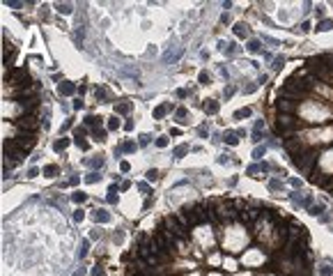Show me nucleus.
<instances>
[{
    "mask_svg": "<svg viewBox=\"0 0 333 276\" xmlns=\"http://www.w3.org/2000/svg\"><path fill=\"white\" fill-rule=\"evenodd\" d=\"M57 92H60V95H74V92H76V85H74V83H67V81H65V83L57 85Z\"/></svg>",
    "mask_w": 333,
    "mask_h": 276,
    "instance_id": "f257e3e1",
    "label": "nucleus"
},
{
    "mask_svg": "<svg viewBox=\"0 0 333 276\" xmlns=\"http://www.w3.org/2000/svg\"><path fill=\"white\" fill-rule=\"evenodd\" d=\"M262 127H264V122L258 120L255 122V129H253V140H262Z\"/></svg>",
    "mask_w": 333,
    "mask_h": 276,
    "instance_id": "f03ea898",
    "label": "nucleus"
},
{
    "mask_svg": "<svg viewBox=\"0 0 333 276\" xmlns=\"http://www.w3.org/2000/svg\"><path fill=\"white\" fill-rule=\"evenodd\" d=\"M168 110H170V104H163V106L154 108V117H156V120H159V117H163V115L168 113Z\"/></svg>",
    "mask_w": 333,
    "mask_h": 276,
    "instance_id": "7ed1b4c3",
    "label": "nucleus"
},
{
    "mask_svg": "<svg viewBox=\"0 0 333 276\" xmlns=\"http://www.w3.org/2000/svg\"><path fill=\"white\" fill-rule=\"evenodd\" d=\"M94 219H97L99 223H108V221H110V214H108V212H103V209H99V212L94 214Z\"/></svg>",
    "mask_w": 333,
    "mask_h": 276,
    "instance_id": "20e7f679",
    "label": "nucleus"
},
{
    "mask_svg": "<svg viewBox=\"0 0 333 276\" xmlns=\"http://www.w3.org/2000/svg\"><path fill=\"white\" fill-rule=\"evenodd\" d=\"M235 32H237V37H244V35H248V26H246V23H237Z\"/></svg>",
    "mask_w": 333,
    "mask_h": 276,
    "instance_id": "39448f33",
    "label": "nucleus"
},
{
    "mask_svg": "<svg viewBox=\"0 0 333 276\" xmlns=\"http://www.w3.org/2000/svg\"><path fill=\"white\" fill-rule=\"evenodd\" d=\"M204 110H207V113H212V115H214V113H218V104H216V101H212V99H209V101L204 104Z\"/></svg>",
    "mask_w": 333,
    "mask_h": 276,
    "instance_id": "423d86ee",
    "label": "nucleus"
},
{
    "mask_svg": "<svg viewBox=\"0 0 333 276\" xmlns=\"http://www.w3.org/2000/svg\"><path fill=\"white\" fill-rule=\"evenodd\" d=\"M67 145H69V140H67V138H62V140H55L53 150H55V152H62V150H67Z\"/></svg>",
    "mask_w": 333,
    "mask_h": 276,
    "instance_id": "0eeeda50",
    "label": "nucleus"
},
{
    "mask_svg": "<svg viewBox=\"0 0 333 276\" xmlns=\"http://www.w3.org/2000/svg\"><path fill=\"white\" fill-rule=\"evenodd\" d=\"M260 46H262V44L258 42V39H253V42H248V46H246V49L250 51V53H258V51H260Z\"/></svg>",
    "mask_w": 333,
    "mask_h": 276,
    "instance_id": "6e6552de",
    "label": "nucleus"
},
{
    "mask_svg": "<svg viewBox=\"0 0 333 276\" xmlns=\"http://www.w3.org/2000/svg\"><path fill=\"white\" fill-rule=\"evenodd\" d=\"M115 110H117V113H129V110H131V104H129V101L117 104V106H115Z\"/></svg>",
    "mask_w": 333,
    "mask_h": 276,
    "instance_id": "1a4fd4ad",
    "label": "nucleus"
},
{
    "mask_svg": "<svg viewBox=\"0 0 333 276\" xmlns=\"http://www.w3.org/2000/svg\"><path fill=\"white\" fill-rule=\"evenodd\" d=\"M87 249H90V242H87V239H83V242H80V249H78V258H83V255L87 253Z\"/></svg>",
    "mask_w": 333,
    "mask_h": 276,
    "instance_id": "9d476101",
    "label": "nucleus"
},
{
    "mask_svg": "<svg viewBox=\"0 0 333 276\" xmlns=\"http://www.w3.org/2000/svg\"><path fill=\"white\" fill-rule=\"evenodd\" d=\"M223 140H225V143H230V145H237V136L232 131H227L225 136H223Z\"/></svg>",
    "mask_w": 333,
    "mask_h": 276,
    "instance_id": "9b49d317",
    "label": "nucleus"
},
{
    "mask_svg": "<svg viewBox=\"0 0 333 276\" xmlns=\"http://www.w3.org/2000/svg\"><path fill=\"white\" fill-rule=\"evenodd\" d=\"M44 175H48V177H55V175H57V166H46V168H44Z\"/></svg>",
    "mask_w": 333,
    "mask_h": 276,
    "instance_id": "f8f14e48",
    "label": "nucleus"
},
{
    "mask_svg": "<svg viewBox=\"0 0 333 276\" xmlns=\"http://www.w3.org/2000/svg\"><path fill=\"white\" fill-rule=\"evenodd\" d=\"M248 115H250V108H241L235 113V120H241V117H248Z\"/></svg>",
    "mask_w": 333,
    "mask_h": 276,
    "instance_id": "ddd939ff",
    "label": "nucleus"
},
{
    "mask_svg": "<svg viewBox=\"0 0 333 276\" xmlns=\"http://www.w3.org/2000/svg\"><path fill=\"white\" fill-rule=\"evenodd\" d=\"M57 12H60V14H71V5H57Z\"/></svg>",
    "mask_w": 333,
    "mask_h": 276,
    "instance_id": "4468645a",
    "label": "nucleus"
},
{
    "mask_svg": "<svg viewBox=\"0 0 333 276\" xmlns=\"http://www.w3.org/2000/svg\"><path fill=\"white\" fill-rule=\"evenodd\" d=\"M99 177H101V175H99V173H90V175H87V177H85V182H87V184H94V182H97Z\"/></svg>",
    "mask_w": 333,
    "mask_h": 276,
    "instance_id": "2eb2a0df",
    "label": "nucleus"
},
{
    "mask_svg": "<svg viewBox=\"0 0 333 276\" xmlns=\"http://www.w3.org/2000/svg\"><path fill=\"white\" fill-rule=\"evenodd\" d=\"M87 163H90L92 168H101L103 166V159H101V157H97V159H92V161H87Z\"/></svg>",
    "mask_w": 333,
    "mask_h": 276,
    "instance_id": "dca6fc26",
    "label": "nucleus"
},
{
    "mask_svg": "<svg viewBox=\"0 0 333 276\" xmlns=\"http://www.w3.org/2000/svg\"><path fill=\"white\" fill-rule=\"evenodd\" d=\"M278 108H280V110H287V113H290V110H294V106H292L290 101H280V104H278Z\"/></svg>",
    "mask_w": 333,
    "mask_h": 276,
    "instance_id": "f3484780",
    "label": "nucleus"
},
{
    "mask_svg": "<svg viewBox=\"0 0 333 276\" xmlns=\"http://www.w3.org/2000/svg\"><path fill=\"white\" fill-rule=\"evenodd\" d=\"M331 28H333V21H322L317 30H331Z\"/></svg>",
    "mask_w": 333,
    "mask_h": 276,
    "instance_id": "a211bd4d",
    "label": "nucleus"
},
{
    "mask_svg": "<svg viewBox=\"0 0 333 276\" xmlns=\"http://www.w3.org/2000/svg\"><path fill=\"white\" fill-rule=\"evenodd\" d=\"M122 150H124V152H133V150H136V143H131V140H126V143L122 145Z\"/></svg>",
    "mask_w": 333,
    "mask_h": 276,
    "instance_id": "6ab92c4d",
    "label": "nucleus"
},
{
    "mask_svg": "<svg viewBox=\"0 0 333 276\" xmlns=\"http://www.w3.org/2000/svg\"><path fill=\"white\" fill-rule=\"evenodd\" d=\"M186 152H189V147H186V145H179V147L175 150V157H184Z\"/></svg>",
    "mask_w": 333,
    "mask_h": 276,
    "instance_id": "aec40b11",
    "label": "nucleus"
},
{
    "mask_svg": "<svg viewBox=\"0 0 333 276\" xmlns=\"http://www.w3.org/2000/svg\"><path fill=\"white\" fill-rule=\"evenodd\" d=\"M120 127V120L117 117H110V122H108V129H117Z\"/></svg>",
    "mask_w": 333,
    "mask_h": 276,
    "instance_id": "412c9836",
    "label": "nucleus"
},
{
    "mask_svg": "<svg viewBox=\"0 0 333 276\" xmlns=\"http://www.w3.org/2000/svg\"><path fill=\"white\" fill-rule=\"evenodd\" d=\"M85 198H87V196H85V193H80V191H78V193H74V203H83Z\"/></svg>",
    "mask_w": 333,
    "mask_h": 276,
    "instance_id": "4be33fe9",
    "label": "nucleus"
},
{
    "mask_svg": "<svg viewBox=\"0 0 333 276\" xmlns=\"http://www.w3.org/2000/svg\"><path fill=\"white\" fill-rule=\"evenodd\" d=\"M103 136H106V131H103V129H94V138H97V140H103Z\"/></svg>",
    "mask_w": 333,
    "mask_h": 276,
    "instance_id": "5701e85b",
    "label": "nucleus"
},
{
    "mask_svg": "<svg viewBox=\"0 0 333 276\" xmlns=\"http://www.w3.org/2000/svg\"><path fill=\"white\" fill-rule=\"evenodd\" d=\"M269 189H273V191L280 189V180H271V182H269Z\"/></svg>",
    "mask_w": 333,
    "mask_h": 276,
    "instance_id": "b1692460",
    "label": "nucleus"
},
{
    "mask_svg": "<svg viewBox=\"0 0 333 276\" xmlns=\"http://www.w3.org/2000/svg\"><path fill=\"white\" fill-rule=\"evenodd\" d=\"M94 95H97V99H106V90H103V87H97Z\"/></svg>",
    "mask_w": 333,
    "mask_h": 276,
    "instance_id": "393cba45",
    "label": "nucleus"
},
{
    "mask_svg": "<svg viewBox=\"0 0 333 276\" xmlns=\"http://www.w3.org/2000/svg\"><path fill=\"white\" fill-rule=\"evenodd\" d=\"M156 145H159V147H166V145H168V138H166V136L156 138Z\"/></svg>",
    "mask_w": 333,
    "mask_h": 276,
    "instance_id": "a878e982",
    "label": "nucleus"
},
{
    "mask_svg": "<svg viewBox=\"0 0 333 276\" xmlns=\"http://www.w3.org/2000/svg\"><path fill=\"white\" fill-rule=\"evenodd\" d=\"M262 154H264V147H262V145H260V147H255V152H253V157H255V159H260Z\"/></svg>",
    "mask_w": 333,
    "mask_h": 276,
    "instance_id": "bb28decb",
    "label": "nucleus"
},
{
    "mask_svg": "<svg viewBox=\"0 0 333 276\" xmlns=\"http://www.w3.org/2000/svg\"><path fill=\"white\" fill-rule=\"evenodd\" d=\"M85 124H90V127L97 124V117H94V115H87V117H85Z\"/></svg>",
    "mask_w": 333,
    "mask_h": 276,
    "instance_id": "cd10ccee",
    "label": "nucleus"
},
{
    "mask_svg": "<svg viewBox=\"0 0 333 276\" xmlns=\"http://www.w3.org/2000/svg\"><path fill=\"white\" fill-rule=\"evenodd\" d=\"M149 138H152L149 133H143V136H140V145H147V143H149Z\"/></svg>",
    "mask_w": 333,
    "mask_h": 276,
    "instance_id": "c85d7f7f",
    "label": "nucleus"
},
{
    "mask_svg": "<svg viewBox=\"0 0 333 276\" xmlns=\"http://www.w3.org/2000/svg\"><path fill=\"white\" fill-rule=\"evenodd\" d=\"M156 175H159L156 170H147V180H149V182H154V180H156Z\"/></svg>",
    "mask_w": 333,
    "mask_h": 276,
    "instance_id": "c756f323",
    "label": "nucleus"
},
{
    "mask_svg": "<svg viewBox=\"0 0 333 276\" xmlns=\"http://www.w3.org/2000/svg\"><path fill=\"white\" fill-rule=\"evenodd\" d=\"M299 30H301V32H308V30H310V23H308V21H303V23H301V28H299Z\"/></svg>",
    "mask_w": 333,
    "mask_h": 276,
    "instance_id": "7c9ffc66",
    "label": "nucleus"
},
{
    "mask_svg": "<svg viewBox=\"0 0 333 276\" xmlns=\"http://www.w3.org/2000/svg\"><path fill=\"white\" fill-rule=\"evenodd\" d=\"M209 81V74L207 72H200V83H207Z\"/></svg>",
    "mask_w": 333,
    "mask_h": 276,
    "instance_id": "2f4dec72",
    "label": "nucleus"
},
{
    "mask_svg": "<svg viewBox=\"0 0 333 276\" xmlns=\"http://www.w3.org/2000/svg\"><path fill=\"white\" fill-rule=\"evenodd\" d=\"M74 219H76V221H83V219H85V214H83V212H80V209H78V212L74 214Z\"/></svg>",
    "mask_w": 333,
    "mask_h": 276,
    "instance_id": "473e14b6",
    "label": "nucleus"
},
{
    "mask_svg": "<svg viewBox=\"0 0 333 276\" xmlns=\"http://www.w3.org/2000/svg\"><path fill=\"white\" fill-rule=\"evenodd\" d=\"M28 175H30V177H37L39 170H37V168H30V170H28Z\"/></svg>",
    "mask_w": 333,
    "mask_h": 276,
    "instance_id": "72a5a7b5",
    "label": "nucleus"
},
{
    "mask_svg": "<svg viewBox=\"0 0 333 276\" xmlns=\"http://www.w3.org/2000/svg\"><path fill=\"white\" fill-rule=\"evenodd\" d=\"M322 274H324V276H331V274H333V269H331V267H324V269H322Z\"/></svg>",
    "mask_w": 333,
    "mask_h": 276,
    "instance_id": "f704fd0d",
    "label": "nucleus"
},
{
    "mask_svg": "<svg viewBox=\"0 0 333 276\" xmlns=\"http://www.w3.org/2000/svg\"><path fill=\"white\" fill-rule=\"evenodd\" d=\"M322 212V205H319V207H310V214H319Z\"/></svg>",
    "mask_w": 333,
    "mask_h": 276,
    "instance_id": "c9c22d12",
    "label": "nucleus"
},
{
    "mask_svg": "<svg viewBox=\"0 0 333 276\" xmlns=\"http://www.w3.org/2000/svg\"><path fill=\"white\" fill-rule=\"evenodd\" d=\"M138 189H140V191H145V193H149V186H147V184H138Z\"/></svg>",
    "mask_w": 333,
    "mask_h": 276,
    "instance_id": "e433bc0d",
    "label": "nucleus"
},
{
    "mask_svg": "<svg viewBox=\"0 0 333 276\" xmlns=\"http://www.w3.org/2000/svg\"><path fill=\"white\" fill-rule=\"evenodd\" d=\"M94 276H106V274H103V269H101V267H97V269H94Z\"/></svg>",
    "mask_w": 333,
    "mask_h": 276,
    "instance_id": "4c0bfd02",
    "label": "nucleus"
}]
</instances>
